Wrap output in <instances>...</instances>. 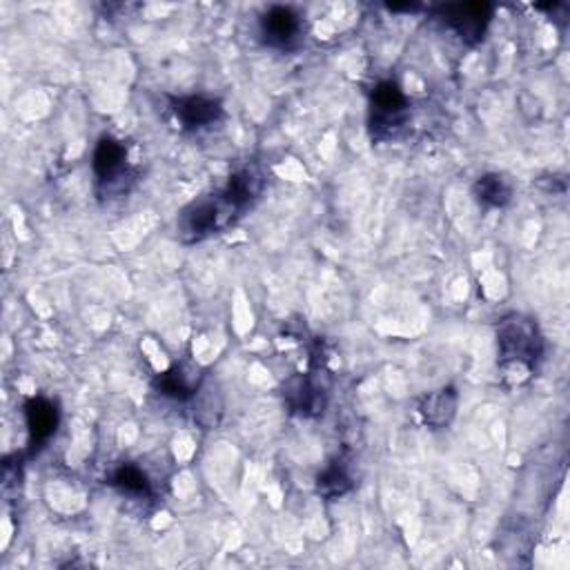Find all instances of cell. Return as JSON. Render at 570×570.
Returning a JSON list of instances; mask_svg holds the SVG:
<instances>
[{
	"instance_id": "obj_4",
	"label": "cell",
	"mask_w": 570,
	"mask_h": 570,
	"mask_svg": "<svg viewBox=\"0 0 570 570\" xmlns=\"http://www.w3.org/2000/svg\"><path fill=\"white\" fill-rule=\"evenodd\" d=\"M408 112H410V101L397 81L386 79L372 88L368 123L374 139L379 141L394 139L403 130L408 121Z\"/></svg>"
},
{
	"instance_id": "obj_10",
	"label": "cell",
	"mask_w": 570,
	"mask_h": 570,
	"mask_svg": "<svg viewBox=\"0 0 570 570\" xmlns=\"http://www.w3.org/2000/svg\"><path fill=\"white\" fill-rule=\"evenodd\" d=\"M457 406H459L457 390L452 386H446V388H439L434 392H428L419 401L417 412H419V417L423 419L426 426H430L434 430H441V428L450 426V421L454 419Z\"/></svg>"
},
{
	"instance_id": "obj_8",
	"label": "cell",
	"mask_w": 570,
	"mask_h": 570,
	"mask_svg": "<svg viewBox=\"0 0 570 570\" xmlns=\"http://www.w3.org/2000/svg\"><path fill=\"white\" fill-rule=\"evenodd\" d=\"M23 410H26V426H28V434H30L28 452H30V457H34L57 434V430L61 426V410L48 397L28 399Z\"/></svg>"
},
{
	"instance_id": "obj_11",
	"label": "cell",
	"mask_w": 570,
	"mask_h": 570,
	"mask_svg": "<svg viewBox=\"0 0 570 570\" xmlns=\"http://www.w3.org/2000/svg\"><path fill=\"white\" fill-rule=\"evenodd\" d=\"M472 197L486 210H501L512 201V183L503 174L488 172L474 181Z\"/></svg>"
},
{
	"instance_id": "obj_2",
	"label": "cell",
	"mask_w": 570,
	"mask_h": 570,
	"mask_svg": "<svg viewBox=\"0 0 570 570\" xmlns=\"http://www.w3.org/2000/svg\"><path fill=\"white\" fill-rule=\"evenodd\" d=\"M497 348L503 377H512V383H521L537 370L546 343L532 317L512 312L497 323Z\"/></svg>"
},
{
	"instance_id": "obj_6",
	"label": "cell",
	"mask_w": 570,
	"mask_h": 570,
	"mask_svg": "<svg viewBox=\"0 0 570 570\" xmlns=\"http://www.w3.org/2000/svg\"><path fill=\"white\" fill-rule=\"evenodd\" d=\"M303 34H306L303 17L288 6L268 8L259 21V37L263 46L279 52L297 50L303 41Z\"/></svg>"
},
{
	"instance_id": "obj_14",
	"label": "cell",
	"mask_w": 570,
	"mask_h": 570,
	"mask_svg": "<svg viewBox=\"0 0 570 570\" xmlns=\"http://www.w3.org/2000/svg\"><path fill=\"white\" fill-rule=\"evenodd\" d=\"M152 386H154V390H157L159 394H163V397H168V399H174V401H188V399H192L194 392H197V383H194L192 377H190L183 368H179V366H174V368H170V370L157 374L154 381H152Z\"/></svg>"
},
{
	"instance_id": "obj_15",
	"label": "cell",
	"mask_w": 570,
	"mask_h": 570,
	"mask_svg": "<svg viewBox=\"0 0 570 570\" xmlns=\"http://www.w3.org/2000/svg\"><path fill=\"white\" fill-rule=\"evenodd\" d=\"M388 10H392V12H419V10H421V6H403V8L388 6Z\"/></svg>"
},
{
	"instance_id": "obj_3",
	"label": "cell",
	"mask_w": 570,
	"mask_h": 570,
	"mask_svg": "<svg viewBox=\"0 0 570 570\" xmlns=\"http://www.w3.org/2000/svg\"><path fill=\"white\" fill-rule=\"evenodd\" d=\"M92 172L99 197H117L130 190L137 174L130 168V150L114 137H101L92 154Z\"/></svg>"
},
{
	"instance_id": "obj_1",
	"label": "cell",
	"mask_w": 570,
	"mask_h": 570,
	"mask_svg": "<svg viewBox=\"0 0 570 570\" xmlns=\"http://www.w3.org/2000/svg\"><path fill=\"white\" fill-rule=\"evenodd\" d=\"M266 179L257 168L237 170L223 188L186 206L177 219V232L183 243H201L226 232L246 217L261 199Z\"/></svg>"
},
{
	"instance_id": "obj_13",
	"label": "cell",
	"mask_w": 570,
	"mask_h": 570,
	"mask_svg": "<svg viewBox=\"0 0 570 570\" xmlns=\"http://www.w3.org/2000/svg\"><path fill=\"white\" fill-rule=\"evenodd\" d=\"M108 483L119 492L137 499H150L154 494L150 477L134 463H121L108 474Z\"/></svg>"
},
{
	"instance_id": "obj_9",
	"label": "cell",
	"mask_w": 570,
	"mask_h": 570,
	"mask_svg": "<svg viewBox=\"0 0 570 570\" xmlns=\"http://www.w3.org/2000/svg\"><path fill=\"white\" fill-rule=\"evenodd\" d=\"M286 403L301 417H319L326 412L328 390L312 372L299 374L286 383Z\"/></svg>"
},
{
	"instance_id": "obj_7",
	"label": "cell",
	"mask_w": 570,
	"mask_h": 570,
	"mask_svg": "<svg viewBox=\"0 0 570 570\" xmlns=\"http://www.w3.org/2000/svg\"><path fill=\"white\" fill-rule=\"evenodd\" d=\"M170 112L177 119L179 128L188 134L203 132L214 128L226 119V108L219 99L210 97H168Z\"/></svg>"
},
{
	"instance_id": "obj_5",
	"label": "cell",
	"mask_w": 570,
	"mask_h": 570,
	"mask_svg": "<svg viewBox=\"0 0 570 570\" xmlns=\"http://www.w3.org/2000/svg\"><path fill=\"white\" fill-rule=\"evenodd\" d=\"M492 14L494 6L490 3H448L434 8V19L446 30L457 34L466 46H477L483 41Z\"/></svg>"
},
{
	"instance_id": "obj_12",
	"label": "cell",
	"mask_w": 570,
	"mask_h": 570,
	"mask_svg": "<svg viewBox=\"0 0 570 570\" xmlns=\"http://www.w3.org/2000/svg\"><path fill=\"white\" fill-rule=\"evenodd\" d=\"M354 488L350 463L346 457H334L319 474H317V492L326 499L343 497Z\"/></svg>"
}]
</instances>
